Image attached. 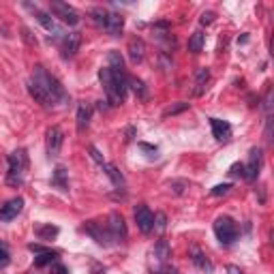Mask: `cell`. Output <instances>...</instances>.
Instances as JSON below:
<instances>
[{
  "instance_id": "3",
  "label": "cell",
  "mask_w": 274,
  "mask_h": 274,
  "mask_svg": "<svg viewBox=\"0 0 274 274\" xmlns=\"http://www.w3.org/2000/svg\"><path fill=\"white\" fill-rule=\"evenodd\" d=\"M99 79H101V86H103V90H105V95H107V101H110L112 105H120L122 101H125V95L120 92V86L118 82L114 79L112 75V71L110 69H101L99 71Z\"/></svg>"
},
{
  "instance_id": "18",
  "label": "cell",
  "mask_w": 274,
  "mask_h": 274,
  "mask_svg": "<svg viewBox=\"0 0 274 274\" xmlns=\"http://www.w3.org/2000/svg\"><path fill=\"white\" fill-rule=\"evenodd\" d=\"M191 255H193V257H191V259H193V264H195L199 270H204V272H212V264L208 262V257H206L204 253H201L199 249H191Z\"/></svg>"
},
{
  "instance_id": "2",
  "label": "cell",
  "mask_w": 274,
  "mask_h": 274,
  "mask_svg": "<svg viewBox=\"0 0 274 274\" xmlns=\"http://www.w3.org/2000/svg\"><path fill=\"white\" fill-rule=\"evenodd\" d=\"M28 169V152L24 148L15 150L9 156V174H6V184L9 186H21Z\"/></svg>"
},
{
  "instance_id": "20",
  "label": "cell",
  "mask_w": 274,
  "mask_h": 274,
  "mask_svg": "<svg viewBox=\"0 0 274 274\" xmlns=\"http://www.w3.org/2000/svg\"><path fill=\"white\" fill-rule=\"evenodd\" d=\"M88 125H90V107L82 103L77 107V131H84Z\"/></svg>"
},
{
  "instance_id": "38",
  "label": "cell",
  "mask_w": 274,
  "mask_h": 274,
  "mask_svg": "<svg viewBox=\"0 0 274 274\" xmlns=\"http://www.w3.org/2000/svg\"><path fill=\"white\" fill-rule=\"evenodd\" d=\"M266 112H272V90H268V97H266Z\"/></svg>"
},
{
  "instance_id": "29",
  "label": "cell",
  "mask_w": 274,
  "mask_h": 274,
  "mask_svg": "<svg viewBox=\"0 0 274 274\" xmlns=\"http://www.w3.org/2000/svg\"><path fill=\"white\" fill-rule=\"evenodd\" d=\"M92 15H95V21L99 26H105V19H107V11L103 9H92Z\"/></svg>"
},
{
  "instance_id": "22",
  "label": "cell",
  "mask_w": 274,
  "mask_h": 274,
  "mask_svg": "<svg viewBox=\"0 0 274 274\" xmlns=\"http://www.w3.org/2000/svg\"><path fill=\"white\" fill-rule=\"evenodd\" d=\"M154 257L158 259V262H167V259L171 257V247L167 244V240H158V242H156Z\"/></svg>"
},
{
  "instance_id": "19",
  "label": "cell",
  "mask_w": 274,
  "mask_h": 274,
  "mask_svg": "<svg viewBox=\"0 0 274 274\" xmlns=\"http://www.w3.org/2000/svg\"><path fill=\"white\" fill-rule=\"evenodd\" d=\"M208 79H210V71H208L206 67L204 69H197V73H195V95H204V90H206V84H208Z\"/></svg>"
},
{
  "instance_id": "6",
  "label": "cell",
  "mask_w": 274,
  "mask_h": 274,
  "mask_svg": "<svg viewBox=\"0 0 274 274\" xmlns=\"http://www.w3.org/2000/svg\"><path fill=\"white\" fill-rule=\"evenodd\" d=\"M49 9H52L54 15H58L64 24H69V26L79 24V13L73 9V6H69L67 2H52Z\"/></svg>"
},
{
  "instance_id": "21",
  "label": "cell",
  "mask_w": 274,
  "mask_h": 274,
  "mask_svg": "<svg viewBox=\"0 0 274 274\" xmlns=\"http://www.w3.org/2000/svg\"><path fill=\"white\" fill-rule=\"evenodd\" d=\"M103 169H105V174L110 176V180L116 186H125V178H122V174L118 171L116 165H112V163H103Z\"/></svg>"
},
{
  "instance_id": "13",
  "label": "cell",
  "mask_w": 274,
  "mask_h": 274,
  "mask_svg": "<svg viewBox=\"0 0 274 274\" xmlns=\"http://www.w3.org/2000/svg\"><path fill=\"white\" fill-rule=\"evenodd\" d=\"M210 125H212V135L219 141H229V139H232V125H229V122L219 120V118H210Z\"/></svg>"
},
{
  "instance_id": "4",
  "label": "cell",
  "mask_w": 274,
  "mask_h": 274,
  "mask_svg": "<svg viewBox=\"0 0 274 274\" xmlns=\"http://www.w3.org/2000/svg\"><path fill=\"white\" fill-rule=\"evenodd\" d=\"M214 234L219 238L221 244H232L236 242L238 238V227L234 219H229V216H219V219L214 221Z\"/></svg>"
},
{
  "instance_id": "8",
  "label": "cell",
  "mask_w": 274,
  "mask_h": 274,
  "mask_svg": "<svg viewBox=\"0 0 274 274\" xmlns=\"http://www.w3.org/2000/svg\"><path fill=\"white\" fill-rule=\"evenodd\" d=\"M135 221H137V227H139L141 234H150L154 229V214L150 212V208H146V206L135 208Z\"/></svg>"
},
{
  "instance_id": "39",
  "label": "cell",
  "mask_w": 274,
  "mask_h": 274,
  "mask_svg": "<svg viewBox=\"0 0 274 274\" xmlns=\"http://www.w3.org/2000/svg\"><path fill=\"white\" fill-rule=\"evenodd\" d=\"M227 272H229V274H242V270L238 268V266H229V268H227Z\"/></svg>"
},
{
  "instance_id": "27",
  "label": "cell",
  "mask_w": 274,
  "mask_h": 274,
  "mask_svg": "<svg viewBox=\"0 0 274 274\" xmlns=\"http://www.w3.org/2000/svg\"><path fill=\"white\" fill-rule=\"evenodd\" d=\"M127 84H131V88L135 90V95H139V99H146V88H143V82H141V79L129 77Z\"/></svg>"
},
{
  "instance_id": "25",
  "label": "cell",
  "mask_w": 274,
  "mask_h": 274,
  "mask_svg": "<svg viewBox=\"0 0 274 274\" xmlns=\"http://www.w3.org/2000/svg\"><path fill=\"white\" fill-rule=\"evenodd\" d=\"M204 41H206V34L197 30V32H193L191 34V39H189V49L193 54H199L201 52V47H204Z\"/></svg>"
},
{
  "instance_id": "32",
  "label": "cell",
  "mask_w": 274,
  "mask_h": 274,
  "mask_svg": "<svg viewBox=\"0 0 274 274\" xmlns=\"http://www.w3.org/2000/svg\"><path fill=\"white\" fill-rule=\"evenodd\" d=\"M9 262H11V257H9V253H6V249H4V247H0V268L9 266Z\"/></svg>"
},
{
  "instance_id": "7",
  "label": "cell",
  "mask_w": 274,
  "mask_h": 274,
  "mask_svg": "<svg viewBox=\"0 0 274 274\" xmlns=\"http://www.w3.org/2000/svg\"><path fill=\"white\" fill-rule=\"evenodd\" d=\"M107 229H110V234H112V238H114L116 242L127 240V236H129V232H127V223H125V219H122V214H118V212H112V214H110V223H107Z\"/></svg>"
},
{
  "instance_id": "15",
  "label": "cell",
  "mask_w": 274,
  "mask_h": 274,
  "mask_svg": "<svg viewBox=\"0 0 274 274\" xmlns=\"http://www.w3.org/2000/svg\"><path fill=\"white\" fill-rule=\"evenodd\" d=\"M107 69L112 71V75L114 77H122V75H127L125 73V60H122V56L120 52H110V56H107Z\"/></svg>"
},
{
  "instance_id": "16",
  "label": "cell",
  "mask_w": 274,
  "mask_h": 274,
  "mask_svg": "<svg viewBox=\"0 0 274 274\" xmlns=\"http://www.w3.org/2000/svg\"><path fill=\"white\" fill-rule=\"evenodd\" d=\"M34 15H37V19H39V24L45 28L47 32H54V37H60L62 34V30L58 26H56V21H54V17H49L47 13H43V11H39V9H34Z\"/></svg>"
},
{
  "instance_id": "30",
  "label": "cell",
  "mask_w": 274,
  "mask_h": 274,
  "mask_svg": "<svg viewBox=\"0 0 274 274\" xmlns=\"http://www.w3.org/2000/svg\"><path fill=\"white\" fill-rule=\"evenodd\" d=\"M186 107H189V103H180V105H174V107H169V110H165V112H163V116H171V114L184 112Z\"/></svg>"
},
{
  "instance_id": "33",
  "label": "cell",
  "mask_w": 274,
  "mask_h": 274,
  "mask_svg": "<svg viewBox=\"0 0 274 274\" xmlns=\"http://www.w3.org/2000/svg\"><path fill=\"white\" fill-rule=\"evenodd\" d=\"M229 174H232V176H240V178H244V165H242V163H236V165H232Z\"/></svg>"
},
{
  "instance_id": "5",
  "label": "cell",
  "mask_w": 274,
  "mask_h": 274,
  "mask_svg": "<svg viewBox=\"0 0 274 274\" xmlns=\"http://www.w3.org/2000/svg\"><path fill=\"white\" fill-rule=\"evenodd\" d=\"M84 229H86V234H88V236L95 238L101 247H110L112 240H114L112 234H110V229L103 227V225H101V223H97V221H88V223L84 225Z\"/></svg>"
},
{
  "instance_id": "1",
  "label": "cell",
  "mask_w": 274,
  "mask_h": 274,
  "mask_svg": "<svg viewBox=\"0 0 274 274\" xmlns=\"http://www.w3.org/2000/svg\"><path fill=\"white\" fill-rule=\"evenodd\" d=\"M30 82L39 86L41 92L45 95V99H47L49 105L58 103V101H62L64 97H67V95H64V88L60 86V82H58V79H56L54 75H49L43 67H34V73H32Z\"/></svg>"
},
{
  "instance_id": "9",
  "label": "cell",
  "mask_w": 274,
  "mask_h": 274,
  "mask_svg": "<svg viewBox=\"0 0 274 274\" xmlns=\"http://www.w3.org/2000/svg\"><path fill=\"white\" fill-rule=\"evenodd\" d=\"M62 141H64V133L60 127H52L47 131V154L49 156H58L60 154V148H62Z\"/></svg>"
},
{
  "instance_id": "28",
  "label": "cell",
  "mask_w": 274,
  "mask_h": 274,
  "mask_svg": "<svg viewBox=\"0 0 274 274\" xmlns=\"http://www.w3.org/2000/svg\"><path fill=\"white\" fill-rule=\"evenodd\" d=\"M232 191V184L225 182V184H216L214 189H212V195L214 197H221V195H227V193Z\"/></svg>"
},
{
  "instance_id": "10",
  "label": "cell",
  "mask_w": 274,
  "mask_h": 274,
  "mask_svg": "<svg viewBox=\"0 0 274 274\" xmlns=\"http://www.w3.org/2000/svg\"><path fill=\"white\" fill-rule=\"evenodd\" d=\"M24 208V199L15 197V199H9L4 206H0V221H13L17 219V214L21 212Z\"/></svg>"
},
{
  "instance_id": "11",
  "label": "cell",
  "mask_w": 274,
  "mask_h": 274,
  "mask_svg": "<svg viewBox=\"0 0 274 274\" xmlns=\"http://www.w3.org/2000/svg\"><path fill=\"white\" fill-rule=\"evenodd\" d=\"M259 169H262V150L253 148L249 154V165L244 167V178L247 180H255L259 176Z\"/></svg>"
},
{
  "instance_id": "35",
  "label": "cell",
  "mask_w": 274,
  "mask_h": 274,
  "mask_svg": "<svg viewBox=\"0 0 274 274\" xmlns=\"http://www.w3.org/2000/svg\"><path fill=\"white\" fill-rule=\"evenodd\" d=\"M90 154H92V158H95L97 163H101V165H103V156L99 154V150H97L95 146H90Z\"/></svg>"
},
{
  "instance_id": "34",
  "label": "cell",
  "mask_w": 274,
  "mask_h": 274,
  "mask_svg": "<svg viewBox=\"0 0 274 274\" xmlns=\"http://www.w3.org/2000/svg\"><path fill=\"white\" fill-rule=\"evenodd\" d=\"M52 274H69V270L64 268V266H60V264H52Z\"/></svg>"
},
{
  "instance_id": "31",
  "label": "cell",
  "mask_w": 274,
  "mask_h": 274,
  "mask_svg": "<svg viewBox=\"0 0 274 274\" xmlns=\"http://www.w3.org/2000/svg\"><path fill=\"white\" fill-rule=\"evenodd\" d=\"M165 221H167V219H165V214H161V212L154 214V223H156V229H158V232H163L165 225H167Z\"/></svg>"
},
{
  "instance_id": "36",
  "label": "cell",
  "mask_w": 274,
  "mask_h": 274,
  "mask_svg": "<svg viewBox=\"0 0 274 274\" xmlns=\"http://www.w3.org/2000/svg\"><path fill=\"white\" fill-rule=\"evenodd\" d=\"M210 21H214V13L212 11H208L201 15V24H210Z\"/></svg>"
},
{
  "instance_id": "12",
  "label": "cell",
  "mask_w": 274,
  "mask_h": 274,
  "mask_svg": "<svg viewBox=\"0 0 274 274\" xmlns=\"http://www.w3.org/2000/svg\"><path fill=\"white\" fill-rule=\"evenodd\" d=\"M79 43H82V34L79 32L64 34V39H62V56L64 58H73L79 49Z\"/></svg>"
},
{
  "instance_id": "40",
  "label": "cell",
  "mask_w": 274,
  "mask_h": 274,
  "mask_svg": "<svg viewBox=\"0 0 274 274\" xmlns=\"http://www.w3.org/2000/svg\"><path fill=\"white\" fill-rule=\"evenodd\" d=\"M156 274H176L174 270H169V268H165V270H161V272H156Z\"/></svg>"
},
{
  "instance_id": "24",
  "label": "cell",
  "mask_w": 274,
  "mask_h": 274,
  "mask_svg": "<svg viewBox=\"0 0 274 274\" xmlns=\"http://www.w3.org/2000/svg\"><path fill=\"white\" fill-rule=\"evenodd\" d=\"M54 184L58 186V189L67 191L69 189V180H67V169H64V165H58L54 171Z\"/></svg>"
},
{
  "instance_id": "37",
  "label": "cell",
  "mask_w": 274,
  "mask_h": 274,
  "mask_svg": "<svg viewBox=\"0 0 274 274\" xmlns=\"http://www.w3.org/2000/svg\"><path fill=\"white\" fill-rule=\"evenodd\" d=\"M139 148L143 150V152H150V156L156 154V148L154 146H148V143H139Z\"/></svg>"
},
{
  "instance_id": "14",
  "label": "cell",
  "mask_w": 274,
  "mask_h": 274,
  "mask_svg": "<svg viewBox=\"0 0 274 274\" xmlns=\"http://www.w3.org/2000/svg\"><path fill=\"white\" fill-rule=\"evenodd\" d=\"M105 30L110 32L112 37H120L122 30H125V17H122L120 13H107Z\"/></svg>"
},
{
  "instance_id": "17",
  "label": "cell",
  "mask_w": 274,
  "mask_h": 274,
  "mask_svg": "<svg viewBox=\"0 0 274 274\" xmlns=\"http://www.w3.org/2000/svg\"><path fill=\"white\" fill-rule=\"evenodd\" d=\"M129 56H131L133 64H139L143 60V43L139 39H131V43H129Z\"/></svg>"
},
{
  "instance_id": "26",
  "label": "cell",
  "mask_w": 274,
  "mask_h": 274,
  "mask_svg": "<svg viewBox=\"0 0 274 274\" xmlns=\"http://www.w3.org/2000/svg\"><path fill=\"white\" fill-rule=\"evenodd\" d=\"M56 257H58V255L52 253V251H43V253H39V257L34 259V266H39V268H41V266H47V264L52 266L56 262Z\"/></svg>"
},
{
  "instance_id": "23",
  "label": "cell",
  "mask_w": 274,
  "mask_h": 274,
  "mask_svg": "<svg viewBox=\"0 0 274 274\" xmlns=\"http://www.w3.org/2000/svg\"><path fill=\"white\" fill-rule=\"evenodd\" d=\"M37 238L39 240H45V242H49L52 240V238H56L58 236V227H54V225H39L37 227Z\"/></svg>"
}]
</instances>
